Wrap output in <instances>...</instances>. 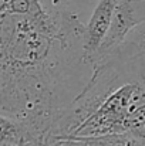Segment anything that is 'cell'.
Wrapping results in <instances>:
<instances>
[{"label":"cell","mask_w":145,"mask_h":146,"mask_svg":"<svg viewBox=\"0 0 145 146\" xmlns=\"http://www.w3.org/2000/svg\"><path fill=\"white\" fill-rule=\"evenodd\" d=\"M145 106V52L97 65L83 91L73 99L48 138H90L125 132ZM47 138V139H48Z\"/></svg>","instance_id":"7a4b0ae2"},{"label":"cell","mask_w":145,"mask_h":146,"mask_svg":"<svg viewBox=\"0 0 145 146\" xmlns=\"http://www.w3.org/2000/svg\"><path fill=\"white\" fill-rule=\"evenodd\" d=\"M87 146H145V142L135 138L128 132L120 133H107L100 136H90V138H80Z\"/></svg>","instance_id":"52a82bcc"},{"label":"cell","mask_w":145,"mask_h":146,"mask_svg":"<svg viewBox=\"0 0 145 146\" xmlns=\"http://www.w3.org/2000/svg\"><path fill=\"white\" fill-rule=\"evenodd\" d=\"M37 139L20 121L0 113V146H24Z\"/></svg>","instance_id":"8992f818"},{"label":"cell","mask_w":145,"mask_h":146,"mask_svg":"<svg viewBox=\"0 0 145 146\" xmlns=\"http://www.w3.org/2000/svg\"><path fill=\"white\" fill-rule=\"evenodd\" d=\"M41 142L43 146H87L80 138H48Z\"/></svg>","instance_id":"ba28073f"},{"label":"cell","mask_w":145,"mask_h":146,"mask_svg":"<svg viewBox=\"0 0 145 146\" xmlns=\"http://www.w3.org/2000/svg\"><path fill=\"white\" fill-rule=\"evenodd\" d=\"M142 21V10L138 0H117L112 20L107 34L104 36L100 47L91 57V64L97 65L105 62L117 48L125 41L131 30Z\"/></svg>","instance_id":"3957f363"},{"label":"cell","mask_w":145,"mask_h":146,"mask_svg":"<svg viewBox=\"0 0 145 146\" xmlns=\"http://www.w3.org/2000/svg\"><path fill=\"white\" fill-rule=\"evenodd\" d=\"M115 4L117 0H98L88 23L84 24V55L90 62L110 29Z\"/></svg>","instance_id":"277c9868"},{"label":"cell","mask_w":145,"mask_h":146,"mask_svg":"<svg viewBox=\"0 0 145 146\" xmlns=\"http://www.w3.org/2000/svg\"><path fill=\"white\" fill-rule=\"evenodd\" d=\"M33 14L0 16V113L47 139L94 71L84 55V24L63 0Z\"/></svg>","instance_id":"6da1fadb"},{"label":"cell","mask_w":145,"mask_h":146,"mask_svg":"<svg viewBox=\"0 0 145 146\" xmlns=\"http://www.w3.org/2000/svg\"><path fill=\"white\" fill-rule=\"evenodd\" d=\"M9 13V0H0V16Z\"/></svg>","instance_id":"9c48e42d"},{"label":"cell","mask_w":145,"mask_h":146,"mask_svg":"<svg viewBox=\"0 0 145 146\" xmlns=\"http://www.w3.org/2000/svg\"><path fill=\"white\" fill-rule=\"evenodd\" d=\"M140 6H141V10H142L144 20L131 30V33L127 36L125 41L117 48V51L107 61H110V60L124 61V60L132 58L138 54L145 52V0H140Z\"/></svg>","instance_id":"5b68a950"}]
</instances>
